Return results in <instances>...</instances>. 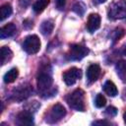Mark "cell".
Here are the masks:
<instances>
[{
  "label": "cell",
  "instance_id": "d4e9b609",
  "mask_svg": "<svg viewBox=\"0 0 126 126\" xmlns=\"http://www.w3.org/2000/svg\"><path fill=\"white\" fill-rule=\"evenodd\" d=\"M106 0H94V4L95 5H98V4H101V3H104Z\"/></svg>",
  "mask_w": 126,
  "mask_h": 126
},
{
  "label": "cell",
  "instance_id": "4fadbf2b",
  "mask_svg": "<svg viewBox=\"0 0 126 126\" xmlns=\"http://www.w3.org/2000/svg\"><path fill=\"white\" fill-rule=\"evenodd\" d=\"M115 70H116L118 77L123 82H126V60L118 61L116 66H115Z\"/></svg>",
  "mask_w": 126,
  "mask_h": 126
},
{
  "label": "cell",
  "instance_id": "44dd1931",
  "mask_svg": "<svg viewBox=\"0 0 126 126\" xmlns=\"http://www.w3.org/2000/svg\"><path fill=\"white\" fill-rule=\"evenodd\" d=\"M105 104H106V99H105L104 95H102L101 94H97L95 96V99H94V105L96 107L100 108V107H103Z\"/></svg>",
  "mask_w": 126,
  "mask_h": 126
},
{
  "label": "cell",
  "instance_id": "8992f818",
  "mask_svg": "<svg viewBox=\"0 0 126 126\" xmlns=\"http://www.w3.org/2000/svg\"><path fill=\"white\" fill-rule=\"evenodd\" d=\"M88 53H89L88 47L81 44H73L69 48L67 57L69 60H81L86 55H88Z\"/></svg>",
  "mask_w": 126,
  "mask_h": 126
},
{
  "label": "cell",
  "instance_id": "7402d4cb",
  "mask_svg": "<svg viewBox=\"0 0 126 126\" xmlns=\"http://www.w3.org/2000/svg\"><path fill=\"white\" fill-rule=\"evenodd\" d=\"M104 114H105V116L111 118V117H113V116H115V115L117 114V109H116L114 106H108V107L105 109Z\"/></svg>",
  "mask_w": 126,
  "mask_h": 126
},
{
  "label": "cell",
  "instance_id": "3957f363",
  "mask_svg": "<svg viewBox=\"0 0 126 126\" xmlns=\"http://www.w3.org/2000/svg\"><path fill=\"white\" fill-rule=\"evenodd\" d=\"M108 18L111 20H121L126 18V2L123 0L113 2L108 9Z\"/></svg>",
  "mask_w": 126,
  "mask_h": 126
},
{
  "label": "cell",
  "instance_id": "277c9868",
  "mask_svg": "<svg viewBox=\"0 0 126 126\" xmlns=\"http://www.w3.org/2000/svg\"><path fill=\"white\" fill-rule=\"evenodd\" d=\"M32 94V87L29 84H22L13 90L11 97L16 101H22L28 98Z\"/></svg>",
  "mask_w": 126,
  "mask_h": 126
},
{
  "label": "cell",
  "instance_id": "5bb4252c",
  "mask_svg": "<svg viewBox=\"0 0 126 126\" xmlns=\"http://www.w3.org/2000/svg\"><path fill=\"white\" fill-rule=\"evenodd\" d=\"M103 91L109 96H115V95L118 94V90H117L115 84L112 81H109V80L104 83V85H103Z\"/></svg>",
  "mask_w": 126,
  "mask_h": 126
},
{
  "label": "cell",
  "instance_id": "ffe728a7",
  "mask_svg": "<svg viewBox=\"0 0 126 126\" xmlns=\"http://www.w3.org/2000/svg\"><path fill=\"white\" fill-rule=\"evenodd\" d=\"M73 10L74 12H76L79 16H83L85 14V11H86V6L84 3L82 2H77L74 6H73Z\"/></svg>",
  "mask_w": 126,
  "mask_h": 126
},
{
  "label": "cell",
  "instance_id": "7c38bea8",
  "mask_svg": "<svg viewBox=\"0 0 126 126\" xmlns=\"http://www.w3.org/2000/svg\"><path fill=\"white\" fill-rule=\"evenodd\" d=\"M17 28L13 23H9L7 25H5L4 27L1 28L0 30V37L1 38H7V37H11L16 33Z\"/></svg>",
  "mask_w": 126,
  "mask_h": 126
},
{
  "label": "cell",
  "instance_id": "9a60e30c",
  "mask_svg": "<svg viewBox=\"0 0 126 126\" xmlns=\"http://www.w3.org/2000/svg\"><path fill=\"white\" fill-rule=\"evenodd\" d=\"M13 57V52L8 46H3L1 48V64L4 65L8 63Z\"/></svg>",
  "mask_w": 126,
  "mask_h": 126
},
{
  "label": "cell",
  "instance_id": "4316f807",
  "mask_svg": "<svg viewBox=\"0 0 126 126\" xmlns=\"http://www.w3.org/2000/svg\"><path fill=\"white\" fill-rule=\"evenodd\" d=\"M123 53H124V54L126 55V45L124 46V50H123Z\"/></svg>",
  "mask_w": 126,
  "mask_h": 126
},
{
  "label": "cell",
  "instance_id": "6da1fadb",
  "mask_svg": "<svg viewBox=\"0 0 126 126\" xmlns=\"http://www.w3.org/2000/svg\"><path fill=\"white\" fill-rule=\"evenodd\" d=\"M52 84L53 79L50 72H48L46 69L41 70L37 76V88L42 96L46 94H53V92H51Z\"/></svg>",
  "mask_w": 126,
  "mask_h": 126
},
{
  "label": "cell",
  "instance_id": "8fae6325",
  "mask_svg": "<svg viewBox=\"0 0 126 126\" xmlns=\"http://www.w3.org/2000/svg\"><path fill=\"white\" fill-rule=\"evenodd\" d=\"M100 75V67L97 64H92L87 70V79L90 83L95 82Z\"/></svg>",
  "mask_w": 126,
  "mask_h": 126
},
{
  "label": "cell",
  "instance_id": "30bf717a",
  "mask_svg": "<svg viewBox=\"0 0 126 126\" xmlns=\"http://www.w3.org/2000/svg\"><path fill=\"white\" fill-rule=\"evenodd\" d=\"M100 27V17L98 14H91L88 18L87 29L90 32H94Z\"/></svg>",
  "mask_w": 126,
  "mask_h": 126
},
{
  "label": "cell",
  "instance_id": "2e32d148",
  "mask_svg": "<svg viewBox=\"0 0 126 126\" xmlns=\"http://www.w3.org/2000/svg\"><path fill=\"white\" fill-rule=\"evenodd\" d=\"M19 76V71L17 68H12L10 69L5 75H4V82L6 84H11L16 81V79Z\"/></svg>",
  "mask_w": 126,
  "mask_h": 126
},
{
  "label": "cell",
  "instance_id": "7a4b0ae2",
  "mask_svg": "<svg viewBox=\"0 0 126 126\" xmlns=\"http://www.w3.org/2000/svg\"><path fill=\"white\" fill-rule=\"evenodd\" d=\"M66 100L70 107L78 111L85 110V94L81 89H77L69 94L66 97Z\"/></svg>",
  "mask_w": 126,
  "mask_h": 126
},
{
  "label": "cell",
  "instance_id": "9c48e42d",
  "mask_svg": "<svg viewBox=\"0 0 126 126\" xmlns=\"http://www.w3.org/2000/svg\"><path fill=\"white\" fill-rule=\"evenodd\" d=\"M16 123L18 125H32L33 124V116L32 113L29 110L21 111L16 118Z\"/></svg>",
  "mask_w": 126,
  "mask_h": 126
},
{
  "label": "cell",
  "instance_id": "cb8c5ba5",
  "mask_svg": "<svg viewBox=\"0 0 126 126\" xmlns=\"http://www.w3.org/2000/svg\"><path fill=\"white\" fill-rule=\"evenodd\" d=\"M93 124H94V125H109L110 122L104 121V120H100V121H94Z\"/></svg>",
  "mask_w": 126,
  "mask_h": 126
},
{
  "label": "cell",
  "instance_id": "e0dca14e",
  "mask_svg": "<svg viewBox=\"0 0 126 126\" xmlns=\"http://www.w3.org/2000/svg\"><path fill=\"white\" fill-rule=\"evenodd\" d=\"M54 29V24L51 20H47V21H44L41 25H40V32L43 35H48L52 32Z\"/></svg>",
  "mask_w": 126,
  "mask_h": 126
},
{
  "label": "cell",
  "instance_id": "52a82bcc",
  "mask_svg": "<svg viewBox=\"0 0 126 126\" xmlns=\"http://www.w3.org/2000/svg\"><path fill=\"white\" fill-rule=\"evenodd\" d=\"M66 114V109L65 107L61 104V103H56L54 104L49 113H48V116L46 118V122L48 123H56L58 122L59 120H61Z\"/></svg>",
  "mask_w": 126,
  "mask_h": 126
},
{
  "label": "cell",
  "instance_id": "ac0fdd59",
  "mask_svg": "<svg viewBox=\"0 0 126 126\" xmlns=\"http://www.w3.org/2000/svg\"><path fill=\"white\" fill-rule=\"evenodd\" d=\"M12 13H13L12 6L10 4H4L0 8V20L1 21H4L8 17H10L12 15Z\"/></svg>",
  "mask_w": 126,
  "mask_h": 126
},
{
  "label": "cell",
  "instance_id": "ba28073f",
  "mask_svg": "<svg viewBox=\"0 0 126 126\" xmlns=\"http://www.w3.org/2000/svg\"><path fill=\"white\" fill-rule=\"evenodd\" d=\"M81 77H82V71L76 67H73V68L67 70L63 74V80H64L65 84L68 86L74 85L78 80L81 79Z\"/></svg>",
  "mask_w": 126,
  "mask_h": 126
},
{
  "label": "cell",
  "instance_id": "d6986e66",
  "mask_svg": "<svg viewBox=\"0 0 126 126\" xmlns=\"http://www.w3.org/2000/svg\"><path fill=\"white\" fill-rule=\"evenodd\" d=\"M49 4V0H36L32 5V9L35 13H41Z\"/></svg>",
  "mask_w": 126,
  "mask_h": 126
},
{
  "label": "cell",
  "instance_id": "603a6c76",
  "mask_svg": "<svg viewBox=\"0 0 126 126\" xmlns=\"http://www.w3.org/2000/svg\"><path fill=\"white\" fill-rule=\"evenodd\" d=\"M65 2L66 0H56V6L59 10H62L65 6Z\"/></svg>",
  "mask_w": 126,
  "mask_h": 126
},
{
  "label": "cell",
  "instance_id": "484cf974",
  "mask_svg": "<svg viewBox=\"0 0 126 126\" xmlns=\"http://www.w3.org/2000/svg\"><path fill=\"white\" fill-rule=\"evenodd\" d=\"M123 118H124V122L126 123V112L124 113V116H123Z\"/></svg>",
  "mask_w": 126,
  "mask_h": 126
},
{
  "label": "cell",
  "instance_id": "5b68a950",
  "mask_svg": "<svg viewBox=\"0 0 126 126\" xmlns=\"http://www.w3.org/2000/svg\"><path fill=\"white\" fill-rule=\"evenodd\" d=\"M40 45L41 44L38 36L35 34H31L25 38L23 43V48L29 54H35L39 51Z\"/></svg>",
  "mask_w": 126,
  "mask_h": 126
}]
</instances>
